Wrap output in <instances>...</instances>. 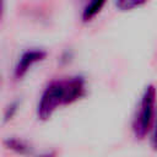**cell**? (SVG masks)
<instances>
[{
  "instance_id": "1",
  "label": "cell",
  "mask_w": 157,
  "mask_h": 157,
  "mask_svg": "<svg viewBox=\"0 0 157 157\" xmlns=\"http://www.w3.org/2000/svg\"><path fill=\"white\" fill-rule=\"evenodd\" d=\"M87 93L86 80L82 76H72L65 80L52 81L43 91L38 105L37 117L39 120H49L61 105L75 103Z\"/></svg>"
},
{
  "instance_id": "2",
  "label": "cell",
  "mask_w": 157,
  "mask_h": 157,
  "mask_svg": "<svg viewBox=\"0 0 157 157\" xmlns=\"http://www.w3.org/2000/svg\"><path fill=\"white\" fill-rule=\"evenodd\" d=\"M157 91L153 85H148L140 99L137 110L134 115L131 129L137 140H144L150 132L155 121V107H156Z\"/></svg>"
},
{
  "instance_id": "3",
  "label": "cell",
  "mask_w": 157,
  "mask_h": 157,
  "mask_svg": "<svg viewBox=\"0 0 157 157\" xmlns=\"http://www.w3.org/2000/svg\"><path fill=\"white\" fill-rule=\"evenodd\" d=\"M45 56H47V52L43 49H28L23 52L13 70L15 78L21 80L22 77H25L26 74L29 71V69L37 63L43 61Z\"/></svg>"
},
{
  "instance_id": "4",
  "label": "cell",
  "mask_w": 157,
  "mask_h": 157,
  "mask_svg": "<svg viewBox=\"0 0 157 157\" xmlns=\"http://www.w3.org/2000/svg\"><path fill=\"white\" fill-rule=\"evenodd\" d=\"M4 146L7 150H11L12 152L17 153V155H22V156H27L32 153V147L31 145L18 137H7L4 140Z\"/></svg>"
},
{
  "instance_id": "5",
  "label": "cell",
  "mask_w": 157,
  "mask_h": 157,
  "mask_svg": "<svg viewBox=\"0 0 157 157\" xmlns=\"http://www.w3.org/2000/svg\"><path fill=\"white\" fill-rule=\"evenodd\" d=\"M107 0H88V2L86 4V6L82 10V15L81 18L83 22H90L92 21L104 7Z\"/></svg>"
},
{
  "instance_id": "6",
  "label": "cell",
  "mask_w": 157,
  "mask_h": 157,
  "mask_svg": "<svg viewBox=\"0 0 157 157\" xmlns=\"http://www.w3.org/2000/svg\"><path fill=\"white\" fill-rule=\"evenodd\" d=\"M146 2L147 0H115V6L119 11L126 12V11H132Z\"/></svg>"
},
{
  "instance_id": "7",
  "label": "cell",
  "mask_w": 157,
  "mask_h": 157,
  "mask_svg": "<svg viewBox=\"0 0 157 157\" xmlns=\"http://www.w3.org/2000/svg\"><path fill=\"white\" fill-rule=\"evenodd\" d=\"M17 108H18V103H17V102L11 103V104L6 108V110H5V114H4V121H9V120H11V119L13 118L15 113L17 112Z\"/></svg>"
},
{
  "instance_id": "8",
  "label": "cell",
  "mask_w": 157,
  "mask_h": 157,
  "mask_svg": "<svg viewBox=\"0 0 157 157\" xmlns=\"http://www.w3.org/2000/svg\"><path fill=\"white\" fill-rule=\"evenodd\" d=\"M151 146L155 151H157V117L153 121V129H152V136H151Z\"/></svg>"
},
{
  "instance_id": "9",
  "label": "cell",
  "mask_w": 157,
  "mask_h": 157,
  "mask_svg": "<svg viewBox=\"0 0 157 157\" xmlns=\"http://www.w3.org/2000/svg\"><path fill=\"white\" fill-rule=\"evenodd\" d=\"M36 157H56V151H48V152H44Z\"/></svg>"
}]
</instances>
